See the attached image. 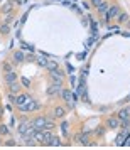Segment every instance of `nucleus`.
<instances>
[{
  "label": "nucleus",
  "instance_id": "nucleus-1",
  "mask_svg": "<svg viewBox=\"0 0 130 150\" xmlns=\"http://www.w3.org/2000/svg\"><path fill=\"white\" fill-rule=\"evenodd\" d=\"M19 108V111H22V113H26V111H37V110L41 108V101H37V100H31V101L24 103V105H19L17 106Z\"/></svg>",
  "mask_w": 130,
  "mask_h": 150
},
{
  "label": "nucleus",
  "instance_id": "nucleus-2",
  "mask_svg": "<svg viewBox=\"0 0 130 150\" xmlns=\"http://www.w3.org/2000/svg\"><path fill=\"white\" fill-rule=\"evenodd\" d=\"M26 61V54L22 49H15L14 54H12V64H22Z\"/></svg>",
  "mask_w": 130,
  "mask_h": 150
},
{
  "label": "nucleus",
  "instance_id": "nucleus-3",
  "mask_svg": "<svg viewBox=\"0 0 130 150\" xmlns=\"http://www.w3.org/2000/svg\"><path fill=\"white\" fill-rule=\"evenodd\" d=\"M59 95H61V98L66 103H75V100H76V96L73 95V93H71V89H68V88H63Z\"/></svg>",
  "mask_w": 130,
  "mask_h": 150
},
{
  "label": "nucleus",
  "instance_id": "nucleus-4",
  "mask_svg": "<svg viewBox=\"0 0 130 150\" xmlns=\"http://www.w3.org/2000/svg\"><path fill=\"white\" fill-rule=\"evenodd\" d=\"M64 116H66V108H63V106H54L51 118H53V120H63Z\"/></svg>",
  "mask_w": 130,
  "mask_h": 150
},
{
  "label": "nucleus",
  "instance_id": "nucleus-5",
  "mask_svg": "<svg viewBox=\"0 0 130 150\" xmlns=\"http://www.w3.org/2000/svg\"><path fill=\"white\" fill-rule=\"evenodd\" d=\"M46 122H48V118H46V116H36L31 123H32V127H34V128L42 130V128H44V125H46Z\"/></svg>",
  "mask_w": 130,
  "mask_h": 150
},
{
  "label": "nucleus",
  "instance_id": "nucleus-6",
  "mask_svg": "<svg viewBox=\"0 0 130 150\" xmlns=\"http://www.w3.org/2000/svg\"><path fill=\"white\" fill-rule=\"evenodd\" d=\"M118 14H120V7H118V5H110L108 12L105 14V17H107V21H112V19L117 17Z\"/></svg>",
  "mask_w": 130,
  "mask_h": 150
},
{
  "label": "nucleus",
  "instance_id": "nucleus-7",
  "mask_svg": "<svg viewBox=\"0 0 130 150\" xmlns=\"http://www.w3.org/2000/svg\"><path fill=\"white\" fill-rule=\"evenodd\" d=\"M107 128L108 130H115V128H120V120L117 116H110L107 120Z\"/></svg>",
  "mask_w": 130,
  "mask_h": 150
},
{
  "label": "nucleus",
  "instance_id": "nucleus-8",
  "mask_svg": "<svg viewBox=\"0 0 130 150\" xmlns=\"http://www.w3.org/2000/svg\"><path fill=\"white\" fill-rule=\"evenodd\" d=\"M93 135V132H81V135H80V143L81 145H91L90 142V137Z\"/></svg>",
  "mask_w": 130,
  "mask_h": 150
},
{
  "label": "nucleus",
  "instance_id": "nucleus-9",
  "mask_svg": "<svg viewBox=\"0 0 130 150\" xmlns=\"http://www.w3.org/2000/svg\"><path fill=\"white\" fill-rule=\"evenodd\" d=\"M31 100H32V98H31V96L29 95H17L15 96V106H19V105H24V103H27V101H31Z\"/></svg>",
  "mask_w": 130,
  "mask_h": 150
},
{
  "label": "nucleus",
  "instance_id": "nucleus-10",
  "mask_svg": "<svg viewBox=\"0 0 130 150\" xmlns=\"http://www.w3.org/2000/svg\"><path fill=\"white\" fill-rule=\"evenodd\" d=\"M17 73L15 71H9V73H5V76H4V79H5V83L7 84H10V83H14V81H17Z\"/></svg>",
  "mask_w": 130,
  "mask_h": 150
},
{
  "label": "nucleus",
  "instance_id": "nucleus-11",
  "mask_svg": "<svg viewBox=\"0 0 130 150\" xmlns=\"http://www.w3.org/2000/svg\"><path fill=\"white\" fill-rule=\"evenodd\" d=\"M21 88H22V86L17 81H14V83H10V84H9V91H10V93H14V95H19Z\"/></svg>",
  "mask_w": 130,
  "mask_h": 150
},
{
  "label": "nucleus",
  "instance_id": "nucleus-12",
  "mask_svg": "<svg viewBox=\"0 0 130 150\" xmlns=\"http://www.w3.org/2000/svg\"><path fill=\"white\" fill-rule=\"evenodd\" d=\"M10 34V24H5V22H2L0 24V35H9Z\"/></svg>",
  "mask_w": 130,
  "mask_h": 150
},
{
  "label": "nucleus",
  "instance_id": "nucleus-13",
  "mask_svg": "<svg viewBox=\"0 0 130 150\" xmlns=\"http://www.w3.org/2000/svg\"><path fill=\"white\" fill-rule=\"evenodd\" d=\"M98 14H102V15H105L107 14V12H108V8H110V5H108V2H105V0H103L102 4H100V5H98Z\"/></svg>",
  "mask_w": 130,
  "mask_h": 150
},
{
  "label": "nucleus",
  "instance_id": "nucleus-14",
  "mask_svg": "<svg viewBox=\"0 0 130 150\" xmlns=\"http://www.w3.org/2000/svg\"><path fill=\"white\" fill-rule=\"evenodd\" d=\"M51 84H56V86H63V84H64V78H59V76L51 74Z\"/></svg>",
  "mask_w": 130,
  "mask_h": 150
},
{
  "label": "nucleus",
  "instance_id": "nucleus-15",
  "mask_svg": "<svg viewBox=\"0 0 130 150\" xmlns=\"http://www.w3.org/2000/svg\"><path fill=\"white\" fill-rule=\"evenodd\" d=\"M59 93H61V86H56V84H51V86H49V89H48V95L49 96H53V95H59Z\"/></svg>",
  "mask_w": 130,
  "mask_h": 150
},
{
  "label": "nucleus",
  "instance_id": "nucleus-16",
  "mask_svg": "<svg viewBox=\"0 0 130 150\" xmlns=\"http://www.w3.org/2000/svg\"><path fill=\"white\" fill-rule=\"evenodd\" d=\"M127 137H129V132H127V130L123 128V133H122V135H118V137H117L115 143H117V145H123V143H125V138H127Z\"/></svg>",
  "mask_w": 130,
  "mask_h": 150
},
{
  "label": "nucleus",
  "instance_id": "nucleus-17",
  "mask_svg": "<svg viewBox=\"0 0 130 150\" xmlns=\"http://www.w3.org/2000/svg\"><path fill=\"white\" fill-rule=\"evenodd\" d=\"M117 118L118 120H123V118H130V110L129 108H123L118 111V115H117Z\"/></svg>",
  "mask_w": 130,
  "mask_h": 150
},
{
  "label": "nucleus",
  "instance_id": "nucleus-18",
  "mask_svg": "<svg viewBox=\"0 0 130 150\" xmlns=\"http://www.w3.org/2000/svg\"><path fill=\"white\" fill-rule=\"evenodd\" d=\"M48 145H51V147H59V145H63L61 143V140H59V137H51L49 138V142H48Z\"/></svg>",
  "mask_w": 130,
  "mask_h": 150
},
{
  "label": "nucleus",
  "instance_id": "nucleus-19",
  "mask_svg": "<svg viewBox=\"0 0 130 150\" xmlns=\"http://www.w3.org/2000/svg\"><path fill=\"white\" fill-rule=\"evenodd\" d=\"M117 17H118V22H120V24H127V22L130 21L129 14H125V12H120V14L117 15Z\"/></svg>",
  "mask_w": 130,
  "mask_h": 150
},
{
  "label": "nucleus",
  "instance_id": "nucleus-20",
  "mask_svg": "<svg viewBox=\"0 0 130 150\" xmlns=\"http://www.w3.org/2000/svg\"><path fill=\"white\" fill-rule=\"evenodd\" d=\"M58 68H59V64H58L56 61H48V64H46V69H48L49 73L54 71V69H58Z\"/></svg>",
  "mask_w": 130,
  "mask_h": 150
},
{
  "label": "nucleus",
  "instance_id": "nucleus-21",
  "mask_svg": "<svg viewBox=\"0 0 130 150\" xmlns=\"http://www.w3.org/2000/svg\"><path fill=\"white\" fill-rule=\"evenodd\" d=\"M56 125H54V120L53 118H48V122H46V125H44V128L42 130H54Z\"/></svg>",
  "mask_w": 130,
  "mask_h": 150
},
{
  "label": "nucleus",
  "instance_id": "nucleus-22",
  "mask_svg": "<svg viewBox=\"0 0 130 150\" xmlns=\"http://www.w3.org/2000/svg\"><path fill=\"white\" fill-rule=\"evenodd\" d=\"M61 132H63V135H64V137H66V135L69 133V123L66 122V120H64V122L61 123Z\"/></svg>",
  "mask_w": 130,
  "mask_h": 150
},
{
  "label": "nucleus",
  "instance_id": "nucleus-23",
  "mask_svg": "<svg viewBox=\"0 0 130 150\" xmlns=\"http://www.w3.org/2000/svg\"><path fill=\"white\" fill-rule=\"evenodd\" d=\"M105 132H107V128H105V127H102V125H100V127H98V128H96L95 132H93V133H95L96 137H103V135H105Z\"/></svg>",
  "mask_w": 130,
  "mask_h": 150
},
{
  "label": "nucleus",
  "instance_id": "nucleus-24",
  "mask_svg": "<svg viewBox=\"0 0 130 150\" xmlns=\"http://www.w3.org/2000/svg\"><path fill=\"white\" fill-rule=\"evenodd\" d=\"M37 64H39V66H42V68H46V64H48V59H46L44 56H39V57H37Z\"/></svg>",
  "mask_w": 130,
  "mask_h": 150
},
{
  "label": "nucleus",
  "instance_id": "nucleus-25",
  "mask_svg": "<svg viewBox=\"0 0 130 150\" xmlns=\"http://www.w3.org/2000/svg\"><path fill=\"white\" fill-rule=\"evenodd\" d=\"M0 10H2V14H10V12H12V5H9V4H5V5H4V7L0 8Z\"/></svg>",
  "mask_w": 130,
  "mask_h": 150
},
{
  "label": "nucleus",
  "instance_id": "nucleus-26",
  "mask_svg": "<svg viewBox=\"0 0 130 150\" xmlns=\"http://www.w3.org/2000/svg\"><path fill=\"white\" fill-rule=\"evenodd\" d=\"M9 133H10V130L7 125H0V135H9Z\"/></svg>",
  "mask_w": 130,
  "mask_h": 150
},
{
  "label": "nucleus",
  "instance_id": "nucleus-27",
  "mask_svg": "<svg viewBox=\"0 0 130 150\" xmlns=\"http://www.w3.org/2000/svg\"><path fill=\"white\" fill-rule=\"evenodd\" d=\"M2 68H4V71H5V73H9V71H14V68H12V64H10V62H5Z\"/></svg>",
  "mask_w": 130,
  "mask_h": 150
},
{
  "label": "nucleus",
  "instance_id": "nucleus-28",
  "mask_svg": "<svg viewBox=\"0 0 130 150\" xmlns=\"http://www.w3.org/2000/svg\"><path fill=\"white\" fill-rule=\"evenodd\" d=\"M21 83H22V86H26V88H29V86H31V79H27V78H22Z\"/></svg>",
  "mask_w": 130,
  "mask_h": 150
},
{
  "label": "nucleus",
  "instance_id": "nucleus-29",
  "mask_svg": "<svg viewBox=\"0 0 130 150\" xmlns=\"http://www.w3.org/2000/svg\"><path fill=\"white\" fill-rule=\"evenodd\" d=\"M4 145H5V147H15L17 143H15V140H12V138H9V140H7L5 143H4Z\"/></svg>",
  "mask_w": 130,
  "mask_h": 150
},
{
  "label": "nucleus",
  "instance_id": "nucleus-30",
  "mask_svg": "<svg viewBox=\"0 0 130 150\" xmlns=\"http://www.w3.org/2000/svg\"><path fill=\"white\" fill-rule=\"evenodd\" d=\"M22 49H29V51H34V47H32L31 44H26V42H22Z\"/></svg>",
  "mask_w": 130,
  "mask_h": 150
},
{
  "label": "nucleus",
  "instance_id": "nucleus-31",
  "mask_svg": "<svg viewBox=\"0 0 130 150\" xmlns=\"http://www.w3.org/2000/svg\"><path fill=\"white\" fill-rule=\"evenodd\" d=\"M102 2H103V0H91V5H93V7H98Z\"/></svg>",
  "mask_w": 130,
  "mask_h": 150
},
{
  "label": "nucleus",
  "instance_id": "nucleus-32",
  "mask_svg": "<svg viewBox=\"0 0 130 150\" xmlns=\"http://www.w3.org/2000/svg\"><path fill=\"white\" fill-rule=\"evenodd\" d=\"M12 21H14V17H12V15H7V19H5V24H12Z\"/></svg>",
  "mask_w": 130,
  "mask_h": 150
},
{
  "label": "nucleus",
  "instance_id": "nucleus-33",
  "mask_svg": "<svg viewBox=\"0 0 130 150\" xmlns=\"http://www.w3.org/2000/svg\"><path fill=\"white\" fill-rule=\"evenodd\" d=\"M123 145H130V137H129V138H127V142L123 143Z\"/></svg>",
  "mask_w": 130,
  "mask_h": 150
},
{
  "label": "nucleus",
  "instance_id": "nucleus-34",
  "mask_svg": "<svg viewBox=\"0 0 130 150\" xmlns=\"http://www.w3.org/2000/svg\"><path fill=\"white\" fill-rule=\"evenodd\" d=\"M0 145H2V140H0Z\"/></svg>",
  "mask_w": 130,
  "mask_h": 150
}]
</instances>
